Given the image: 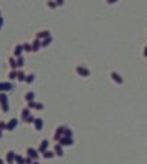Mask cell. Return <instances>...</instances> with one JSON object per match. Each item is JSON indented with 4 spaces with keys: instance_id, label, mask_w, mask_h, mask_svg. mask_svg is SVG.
<instances>
[{
    "instance_id": "1",
    "label": "cell",
    "mask_w": 147,
    "mask_h": 164,
    "mask_svg": "<svg viewBox=\"0 0 147 164\" xmlns=\"http://www.w3.org/2000/svg\"><path fill=\"white\" fill-rule=\"evenodd\" d=\"M0 104H1V109L4 112L8 111V100H7V96L4 93H0Z\"/></svg>"
},
{
    "instance_id": "25",
    "label": "cell",
    "mask_w": 147,
    "mask_h": 164,
    "mask_svg": "<svg viewBox=\"0 0 147 164\" xmlns=\"http://www.w3.org/2000/svg\"><path fill=\"white\" fill-rule=\"evenodd\" d=\"M33 79H34V75H33V74H30V75H26V79H25V81H26L28 84H32Z\"/></svg>"
},
{
    "instance_id": "31",
    "label": "cell",
    "mask_w": 147,
    "mask_h": 164,
    "mask_svg": "<svg viewBox=\"0 0 147 164\" xmlns=\"http://www.w3.org/2000/svg\"><path fill=\"white\" fill-rule=\"evenodd\" d=\"M0 130H7V125L4 122H0Z\"/></svg>"
},
{
    "instance_id": "3",
    "label": "cell",
    "mask_w": 147,
    "mask_h": 164,
    "mask_svg": "<svg viewBox=\"0 0 147 164\" xmlns=\"http://www.w3.org/2000/svg\"><path fill=\"white\" fill-rule=\"evenodd\" d=\"M76 71H77L81 77H88V75H90V71L87 70V69H84V67H81V66H78V67L76 69Z\"/></svg>"
},
{
    "instance_id": "27",
    "label": "cell",
    "mask_w": 147,
    "mask_h": 164,
    "mask_svg": "<svg viewBox=\"0 0 147 164\" xmlns=\"http://www.w3.org/2000/svg\"><path fill=\"white\" fill-rule=\"evenodd\" d=\"M33 108L41 111V109H43V104H41V103H34V107H33Z\"/></svg>"
},
{
    "instance_id": "10",
    "label": "cell",
    "mask_w": 147,
    "mask_h": 164,
    "mask_svg": "<svg viewBox=\"0 0 147 164\" xmlns=\"http://www.w3.org/2000/svg\"><path fill=\"white\" fill-rule=\"evenodd\" d=\"M16 119H11L10 122H8V125H7V130H12V129H15V126H16Z\"/></svg>"
},
{
    "instance_id": "22",
    "label": "cell",
    "mask_w": 147,
    "mask_h": 164,
    "mask_svg": "<svg viewBox=\"0 0 147 164\" xmlns=\"http://www.w3.org/2000/svg\"><path fill=\"white\" fill-rule=\"evenodd\" d=\"M10 67H11L12 70H15V69H16V60L14 59V57H11V59H10Z\"/></svg>"
},
{
    "instance_id": "6",
    "label": "cell",
    "mask_w": 147,
    "mask_h": 164,
    "mask_svg": "<svg viewBox=\"0 0 147 164\" xmlns=\"http://www.w3.org/2000/svg\"><path fill=\"white\" fill-rule=\"evenodd\" d=\"M47 148H48V141H41V144H40V148H39V152L40 153H44L45 150H47Z\"/></svg>"
},
{
    "instance_id": "29",
    "label": "cell",
    "mask_w": 147,
    "mask_h": 164,
    "mask_svg": "<svg viewBox=\"0 0 147 164\" xmlns=\"http://www.w3.org/2000/svg\"><path fill=\"white\" fill-rule=\"evenodd\" d=\"M25 164H33V159L28 156L26 159H25Z\"/></svg>"
},
{
    "instance_id": "28",
    "label": "cell",
    "mask_w": 147,
    "mask_h": 164,
    "mask_svg": "<svg viewBox=\"0 0 147 164\" xmlns=\"http://www.w3.org/2000/svg\"><path fill=\"white\" fill-rule=\"evenodd\" d=\"M47 4H48L49 8H55V7H57V3H55V1H52V0H49Z\"/></svg>"
},
{
    "instance_id": "7",
    "label": "cell",
    "mask_w": 147,
    "mask_h": 164,
    "mask_svg": "<svg viewBox=\"0 0 147 164\" xmlns=\"http://www.w3.org/2000/svg\"><path fill=\"white\" fill-rule=\"evenodd\" d=\"M39 40H44L47 38V37H49V31L48 30H44V31H40V33H37V36H36Z\"/></svg>"
},
{
    "instance_id": "34",
    "label": "cell",
    "mask_w": 147,
    "mask_h": 164,
    "mask_svg": "<svg viewBox=\"0 0 147 164\" xmlns=\"http://www.w3.org/2000/svg\"><path fill=\"white\" fill-rule=\"evenodd\" d=\"M109 3H114V1H117V0H107Z\"/></svg>"
},
{
    "instance_id": "20",
    "label": "cell",
    "mask_w": 147,
    "mask_h": 164,
    "mask_svg": "<svg viewBox=\"0 0 147 164\" xmlns=\"http://www.w3.org/2000/svg\"><path fill=\"white\" fill-rule=\"evenodd\" d=\"M15 161L16 164H25V159L22 156H19V155H15Z\"/></svg>"
},
{
    "instance_id": "18",
    "label": "cell",
    "mask_w": 147,
    "mask_h": 164,
    "mask_svg": "<svg viewBox=\"0 0 147 164\" xmlns=\"http://www.w3.org/2000/svg\"><path fill=\"white\" fill-rule=\"evenodd\" d=\"M54 156H55V153H52V152H49V150H45V152L43 153V157H44V159H52Z\"/></svg>"
},
{
    "instance_id": "26",
    "label": "cell",
    "mask_w": 147,
    "mask_h": 164,
    "mask_svg": "<svg viewBox=\"0 0 147 164\" xmlns=\"http://www.w3.org/2000/svg\"><path fill=\"white\" fill-rule=\"evenodd\" d=\"M22 47H24V51H26V52H30L32 51V45L30 44H24Z\"/></svg>"
},
{
    "instance_id": "23",
    "label": "cell",
    "mask_w": 147,
    "mask_h": 164,
    "mask_svg": "<svg viewBox=\"0 0 147 164\" xmlns=\"http://www.w3.org/2000/svg\"><path fill=\"white\" fill-rule=\"evenodd\" d=\"M16 75H18V71L12 70L11 72H10V75H8V78H10V79H15V78H16Z\"/></svg>"
},
{
    "instance_id": "14",
    "label": "cell",
    "mask_w": 147,
    "mask_h": 164,
    "mask_svg": "<svg viewBox=\"0 0 147 164\" xmlns=\"http://www.w3.org/2000/svg\"><path fill=\"white\" fill-rule=\"evenodd\" d=\"M34 127H36V130H41L43 129V120L41 119H36L34 120Z\"/></svg>"
},
{
    "instance_id": "12",
    "label": "cell",
    "mask_w": 147,
    "mask_h": 164,
    "mask_svg": "<svg viewBox=\"0 0 147 164\" xmlns=\"http://www.w3.org/2000/svg\"><path fill=\"white\" fill-rule=\"evenodd\" d=\"M33 99H34V93H33V92H28V93L25 94V100L28 103L33 101Z\"/></svg>"
},
{
    "instance_id": "30",
    "label": "cell",
    "mask_w": 147,
    "mask_h": 164,
    "mask_svg": "<svg viewBox=\"0 0 147 164\" xmlns=\"http://www.w3.org/2000/svg\"><path fill=\"white\" fill-rule=\"evenodd\" d=\"M34 120H36V119L33 116H28V119H26L25 122H28V123H34Z\"/></svg>"
},
{
    "instance_id": "11",
    "label": "cell",
    "mask_w": 147,
    "mask_h": 164,
    "mask_svg": "<svg viewBox=\"0 0 147 164\" xmlns=\"http://www.w3.org/2000/svg\"><path fill=\"white\" fill-rule=\"evenodd\" d=\"M55 152H57V155L59 157L63 156V150H62V145H61V144H57V145H55Z\"/></svg>"
},
{
    "instance_id": "15",
    "label": "cell",
    "mask_w": 147,
    "mask_h": 164,
    "mask_svg": "<svg viewBox=\"0 0 147 164\" xmlns=\"http://www.w3.org/2000/svg\"><path fill=\"white\" fill-rule=\"evenodd\" d=\"M21 116H22V120H26L28 116H30V112H29V108H25L22 111V114H21Z\"/></svg>"
},
{
    "instance_id": "4",
    "label": "cell",
    "mask_w": 147,
    "mask_h": 164,
    "mask_svg": "<svg viewBox=\"0 0 147 164\" xmlns=\"http://www.w3.org/2000/svg\"><path fill=\"white\" fill-rule=\"evenodd\" d=\"M40 48H41V41L39 38H36L34 41H33V44H32V51L33 52H37Z\"/></svg>"
},
{
    "instance_id": "36",
    "label": "cell",
    "mask_w": 147,
    "mask_h": 164,
    "mask_svg": "<svg viewBox=\"0 0 147 164\" xmlns=\"http://www.w3.org/2000/svg\"><path fill=\"white\" fill-rule=\"evenodd\" d=\"M0 164H3V160H1V159H0Z\"/></svg>"
},
{
    "instance_id": "9",
    "label": "cell",
    "mask_w": 147,
    "mask_h": 164,
    "mask_svg": "<svg viewBox=\"0 0 147 164\" xmlns=\"http://www.w3.org/2000/svg\"><path fill=\"white\" fill-rule=\"evenodd\" d=\"M22 51H24V47H22V45H16V47H15V51H14V55H15L16 57H21Z\"/></svg>"
},
{
    "instance_id": "24",
    "label": "cell",
    "mask_w": 147,
    "mask_h": 164,
    "mask_svg": "<svg viewBox=\"0 0 147 164\" xmlns=\"http://www.w3.org/2000/svg\"><path fill=\"white\" fill-rule=\"evenodd\" d=\"M24 66V57L21 56V57H18V60H16V67H22Z\"/></svg>"
},
{
    "instance_id": "19",
    "label": "cell",
    "mask_w": 147,
    "mask_h": 164,
    "mask_svg": "<svg viewBox=\"0 0 147 164\" xmlns=\"http://www.w3.org/2000/svg\"><path fill=\"white\" fill-rule=\"evenodd\" d=\"M16 79L22 82V81H25V79H26V75H25V74L22 72V71H18V75H16Z\"/></svg>"
},
{
    "instance_id": "2",
    "label": "cell",
    "mask_w": 147,
    "mask_h": 164,
    "mask_svg": "<svg viewBox=\"0 0 147 164\" xmlns=\"http://www.w3.org/2000/svg\"><path fill=\"white\" fill-rule=\"evenodd\" d=\"M58 142H59L62 146H69V145H72V144H73V140H72V138H66V137L62 135V138L58 141Z\"/></svg>"
},
{
    "instance_id": "8",
    "label": "cell",
    "mask_w": 147,
    "mask_h": 164,
    "mask_svg": "<svg viewBox=\"0 0 147 164\" xmlns=\"http://www.w3.org/2000/svg\"><path fill=\"white\" fill-rule=\"evenodd\" d=\"M26 153H28V156L32 157V159H37V152H36L33 148H29L26 150Z\"/></svg>"
},
{
    "instance_id": "16",
    "label": "cell",
    "mask_w": 147,
    "mask_h": 164,
    "mask_svg": "<svg viewBox=\"0 0 147 164\" xmlns=\"http://www.w3.org/2000/svg\"><path fill=\"white\" fill-rule=\"evenodd\" d=\"M111 77H113V79H114L117 84H122V78H121L117 72H113V74H111Z\"/></svg>"
},
{
    "instance_id": "33",
    "label": "cell",
    "mask_w": 147,
    "mask_h": 164,
    "mask_svg": "<svg viewBox=\"0 0 147 164\" xmlns=\"http://www.w3.org/2000/svg\"><path fill=\"white\" fill-rule=\"evenodd\" d=\"M1 26H3V18L0 16V29H1Z\"/></svg>"
},
{
    "instance_id": "5",
    "label": "cell",
    "mask_w": 147,
    "mask_h": 164,
    "mask_svg": "<svg viewBox=\"0 0 147 164\" xmlns=\"http://www.w3.org/2000/svg\"><path fill=\"white\" fill-rule=\"evenodd\" d=\"M12 89V85L8 84V82H0V92L3 90H11Z\"/></svg>"
},
{
    "instance_id": "21",
    "label": "cell",
    "mask_w": 147,
    "mask_h": 164,
    "mask_svg": "<svg viewBox=\"0 0 147 164\" xmlns=\"http://www.w3.org/2000/svg\"><path fill=\"white\" fill-rule=\"evenodd\" d=\"M63 137H66V138H72V130H69V129H66L63 130Z\"/></svg>"
},
{
    "instance_id": "37",
    "label": "cell",
    "mask_w": 147,
    "mask_h": 164,
    "mask_svg": "<svg viewBox=\"0 0 147 164\" xmlns=\"http://www.w3.org/2000/svg\"><path fill=\"white\" fill-rule=\"evenodd\" d=\"M33 164H39V163H37V161H36V163H33Z\"/></svg>"
},
{
    "instance_id": "35",
    "label": "cell",
    "mask_w": 147,
    "mask_h": 164,
    "mask_svg": "<svg viewBox=\"0 0 147 164\" xmlns=\"http://www.w3.org/2000/svg\"><path fill=\"white\" fill-rule=\"evenodd\" d=\"M1 135H3V134H1V130H0V138H1Z\"/></svg>"
},
{
    "instance_id": "17",
    "label": "cell",
    "mask_w": 147,
    "mask_h": 164,
    "mask_svg": "<svg viewBox=\"0 0 147 164\" xmlns=\"http://www.w3.org/2000/svg\"><path fill=\"white\" fill-rule=\"evenodd\" d=\"M51 41H52V37H51V36L47 37V38H44V40H41V47H47Z\"/></svg>"
},
{
    "instance_id": "13",
    "label": "cell",
    "mask_w": 147,
    "mask_h": 164,
    "mask_svg": "<svg viewBox=\"0 0 147 164\" xmlns=\"http://www.w3.org/2000/svg\"><path fill=\"white\" fill-rule=\"evenodd\" d=\"M14 160H15V153H14V152H8L7 153V161L11 164Z\"/></svg>"
},
{
    "instance_id": "32",
    "label": "cell",
    "mask_w": 147,
    "mask_h": 164,
    "mask_svg": "<svg viewBox=\"0 0 147 164\" xmlns=\"http://www.w3.org/2000/svg\"><path fill=\"white\" fill-rule=\"evenodd\" d=\"M63 1H65V0H55L57 6H62V4H63Z\"/></svg>"
}]
</instances>
